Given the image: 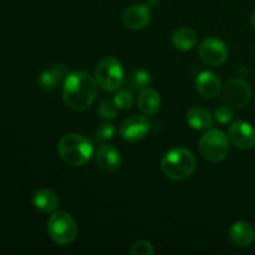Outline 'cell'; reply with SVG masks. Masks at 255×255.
<instances>
[{"label": "cell", "instance_id": "6da1fadb", "mask_svg": "<svg viewBox=\"0 0 255 255\" xmlns=\"http://www.w3.org/2000/svg\"><path fill=\"white\" fill-rule=\"evenodd\" d=\"M97 81L90 74L74 71L67 75L62 86V97L69 109L85 111L89 109L97 95Z\"/></svg>", "mask_w": 255, "mask_h": 255}, {"label": "cell", "instance_id": "7a4b0ae2", "mask_svg": "<svg viewBox=\"0 0 255 255\" xmlns=\"http://www.w3.org/2000/svg\"><path fill=\"white\" fill-rule=\"evenodd\" d=\"M57 152L65 163L72 167H80L91 159L94 147L86 137L77 133H69L60 138Z\"/></svg>", "mask_w": 255, "mask_h": 255}, {"label": "cell", "instance_id": "3957f363", "mask_svg": "<svg viewBox=\"0 0 255 255\" xmlns=\"http://www.w3.org/2000/svg\"><path fill=\"white\" fill-rule=\"evenodd\" d=\"M197 161L189 149L173 148L167 152L161 162V168L164 176L173 181H184L189 178L196 171Z\"/></svg>", "mask_w": 255, "mask_h": 255}, {"label": "cell", "instance_id": "277c9868", "mask_svg": "<svg viewBox=\"0 0 255 255\" xmlns=\"http://www.w3.org/2000/svg\"><path fill=\"white\" fill-rule=\"evenodd\" d=\"M47 232L56 244L69 246L77 238L79 228L71 214L64 211H55L47 222Z\"/></svg>", "mask_w": 255, "mask_h": 255}, {"label": "cell", "instance_id": "5b68a950", "mask_svg": "<svg viewBox=\"0 0 255 255\" xmlns=\"http://www.w3.org/2000/svg\"><path fill=\"white\" fill-rule=\"evenodd\" d=\"M199 153L208 162H221L229 153V138L217 128H211L199 139Z\"/></svg>", "mask_w": 255, "mask_h": 255}, {"label": "cell", "instance_id": "8992f818", "mask_svg": "<svg viewBox=\"0 0 255 255\" xmlns=\"http://www.w3.org/2000/svg\"><path fill=\"white\" fill-rule=\"evenodd\" d=\"M95 79L104 90L115 91L124 84V66L115 57H105L95 69Z\"/></svg>", "mask_w": 255, "mask_h": 255}, {"label": "cell", "instance_id": "52a82bcc", "mask_svg": "<svg viewBox=\"0 0 255 255\" xmlns=\"http://www.w3.org/2000/svg\"><path fill=\"white\" fill-rule=\"evenodd\" d=\"M224 104L231 109H243L252 99V90L248 82L242 79H231L222 89Z\"/></svg>", "mask_w": 255, "mask_h": 255}, {"label": "cell", "instance_id": "ba28073f", "mask_svg": "<svg viewBox=\"0 0 255 255\" xmlns=\"http://www.w3.org/2000/svg\"><path fill=\"white\" fill-rule=\"evenodd\" d=\"M199 56L211 66H221L228 59V49L222 40L208 37L199 46Z\"/></svg>", "mask_w": 255, "mask_h": 255}, {"label": "cell", "instance_id": "9c48e42d", "mask_svg": "<svg viewBox=\"0 0 255 255\" xmlns=\"http://www.w3.org/2000/svg\"><path fill=\"white\" fill-rule=\"evenodd\" d=\"M151 128V122L146 116L133 115L125 120L120 126V136L128 142H136L143 138Z\"/></svg>", "mask_w": 255, "mask_h": 255}, {"label": "cell", "instance_id": "30bf717a", "mask_svg": "<svg viewBox=\"0 0 255 255\" xmlns=\"http://www.w3.org/2000/svg\"><path fill=\"white\" fill-rule=\"evenodd\" d=\"M228 138L237 148L251 149L255 146V129L246 121H236L229 126Z\"/></svg>", "mask_w": 255, "mask_h": 255}, {"label": "cell", "instance_id": "8fae6325", "mask_svg": "<svg viewBox=\"0 0 255 255\" xmlns=\"http://www.w3.org/2000/svg\"><path fill=\"white\" fill-rule=\"evenodd\" d=\"M152 14L147 5H131L122 14V22L127 29L141 30L151 22Z\"/></svg>", "mask_w": 255, "mask_h": 255}, {"label": "cell", "instance_id": "7c38bea8", "mask_svg": "<svg viewBox=\"0 0 255 255\" xmlns=\"http://www.w3.org/2000/svg\"><path fill=\"white\" fill-rule=\"evenodd\" d=\"M197 91L206 99H214L222 90L219 77L211 71H203L196 79Z\"/></svg>", "mask_w": 255, "mask_h": 255}, {"label": "cell", "instance_id": "4fadbf2b", "mask_svg": "<svg viewBox=\"0 0 255 255\" xmlns=\"http://www.w3.org/2000/svg\"><path fill=\"white\" fill-rule=\"evenodd\" d=\"M96 162L100 168L106 172H115L120 169L122 163L121 154L110 144H104L96 152Z\"/></svg>", "mask_w": 255, "mask_h": 255}, {"label": "cell", "instance_id": "5bb4252c", "mask_svg": "<svg viewBox=\"0 0 255 255\" xmlns=\"http://www.w3.org/2000/svg\"><path fill=\"white\" fill-rule=\"evenodd\" d=\"M67 75H69V70H67L66 65L57 64L55 66H52L51 69L45 70L44 72H41V75L39 77V84L44 90L51 91V90L56 89L57 85L65 81Z\"/></svg>", "mask_w": 255, "mask_h": 255}, {"label": "cell", "instance_id": "9a60e30c", "mask_svg": "<svg viewBox=\"0 0 255 255\" xmlns=\"http://www.w3.org/2000/svg\"><path fill=\"white\" fill-rule=\"evenodd\" d=\"M32 204L42 213H54L59 208L60 199L51 189H39L32 196Z\"/></svg>", "mask_w": 255, "mask_h": 255}, {"label": "cell", "instance_id": "2e32d148", "mask_svg": "<svg viewBox=\"0 0 255 255\" xmlns=\"http://www.w3.org/2000/svg\"><path fill=\"white\" fill-rule=\"evenodd\" d=\"M229 238L236 246L249 247L255 239V231L247 222H237L229 229Z\"/></svg>", "mask_w": 255, "mask_h": 255}, {"label": "cell", "instance_id": "e0dca14e", "mask_svg": "<svg viewBox=\"0 0 255 255\" xmlns=\"http://www.w3.org/2000/svg\"><path fill=\"white\" fill-rule=\"evenodd\" d=\"M187 122L194 129H206L213 125V116L209 110L201 106H193L187 112Z\"/></svg>", "mask_w": 255, "mask_h": 255}, {"label": "cell", "instance_id": "ac0fdd59", "mask_svg": "<svg viewBox=\"0 0 255 255\" xmlns=\"http://www.w3.org/2000/svg\"><path fill=\"white\" fill-rule=\"evenodd\" d=\"M137 104L143 115H154L161 109V96L156 90L144 89L139 94Z\"/></svg>", "mask_w": 255, "mask_h": 255}, {"label": "cell", "instance_id": "d6986e66", "mask_svg": "<svg viewBox=\"0 0 255 255\" xmlns=\"http://www.w3.org/2000/svg\"><path fill=\"white\" fill-rule=\"evenodd\" d=\"M172 44L181 51H188L197 44V34L189 27H181L172 35Z\"/></svg>", "mask_w": 255, "mask_h": 255}, {"label": "cell", "instance_id": "ffe728a7", "mask_svg": "<svg viewBox=\"0 0 255 255\" xmlns=\"http://www.w3.org/2000/svg\"><path fill=\"white\" fill-rule=\"evenodd\" d=\"M126 84L131 91H142L151 84V75L144 70H136L129 75Z\"/></svg>", "mask_w": 255, "mask_h": 255}, {"label": "cell", "instance_id": "44dd1931", "mask_svg": "<svg viewBox=\"0 0 255 255\" xmlns=\"http://www.w3.org/2000/svg\"><path fill=\"white\" fill-rule=\"evenodd\" d=\"M114 101L119 110H129L133 105V95L128 89H122L116 92Z\"/></svg>", "mask_w": 255, "mask_h": 255}, {"label": "cell", "instance_id": "7402d4cb", "mask_svg": "<svg viewBox=\"0 0 255 255\" xmlns=\"http://www.w3.org/2000/svg\"><path fill=\"white\" fill-rule=\"evenodd\" d=\"M117 112H119V109H117L114 100H102L99 106L100 117H102L105 120H114L116 119Z\"/></svg>", "mask_w": 255, "mask_h": 255}, {"label": "cell", "instance_id": "603a6c76", "mask_svg": "<svg viewBox=\"0 0 255 255\" xmlns=\"http://www.w3.org/2000/svg\"><path fill=\"white\" fill-rule=\"evenodd\" d=\"M115 132H116L115 125L107 121V122H104V124H101L99 127H97L96 132H95V137H96L97 141L105 142L111 139L112 137L115 136Z\"/></svg>", "mask_w": 255, "mask_h": 255}, {"label": "cell", "instance_id": "cb8c5ba5", "mask_svg": "<svg viewBox=\"0 0 255 255\" xmlns=\"http://www.w3.org/2000/svg\"><path fill=\"white\" fill-rule=\"evenodd\" d=\"M131 254L132 255H153L154 254L153 246L147 241H138L132 246Z\"/></svg>", "mask_w": 255, "mask_h": 255}, {"label": "cell", "instance_id": "d4e9b609", "mask_svg": "<svg viewBox=\"0 0 255 255\" xmlns=\"http://www.w3.org/2000/svg\"><path fill=\"white\" fill-rule=\"evenodd\" d=\"M233 111H232L231 107H228L227 105L226 106L218 107V109L214 111V119L222 125H226L228 124V122H231L232 120H233Z\"/></svg>", "mask_w": 255, "mask_h": 255}, {"label": "cell", "instance_id": "484cf974", "mask_svg": "<svg viewBox=\"0 0 255 255\" xmlns=\"http://www.w3.org/2000/svg\"><path fill=\"white\" fill-rule=\"evenodd\" d=\"M159 2V0H147V4H148V6H154V5H157Z\"/></svg>", "mask_w": 255, "mask_h": 255}, {"label": "cell", "instance_id": "4316f807", "mask_svg": "<svg viewBox=\"0 0 255 255\" xmlns=\"http://www.w3.org/2000/svg\"><path fill=\"white\" fill-rule=\"evenodd\" d=\"M252 24H253V26L255 27V10H254L253 15H252Z\"/></svg>", "mask_w": 255, "mask_h": 255}]
</instances>
